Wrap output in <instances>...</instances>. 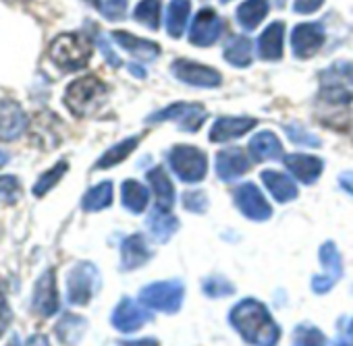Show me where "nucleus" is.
<instances>
[{
	"instance_id": "1",
	"label": "nucleus",
	"mask_w": 353,
	"mask_h": 346,
	"mask_svg": "<svg viewBox=\"0 0 353 346\" xmlns=\"http://www.w3.org/2000/svg\"><path fill=\"white\" fill-rule=\"evenodd\" d=\"M233 327L252 346H276L281 329L274 323L270 311L256 299H243L231 311Z\"/></svg>"
},
{
	"instance_id": "2",
	"label": "nucleus",
	"mask_w": 353,
	"mask_h": 346,
	"mask_svg": "<svg viewBox=\"0 0 353 346\" xmlns=\"http://www.w3.org/2000/svg\"><path fill=\"white\" fill-rule=\"evenodd\" d=\"M104 98H106V85L94 75L73 81L65 91V104L75 116L94 114L104 104Z\"/></svg>"
},
{
	"instance_id": "3",
	"label": "nucleus",
	"mask_w": 353,
	"mask_h": 346,
	"mask_svg": "<svg viewBox=\"0 0 353 346\" xmlns=\"http://www.w3.org/2000/svg\"><path fill=\"white\" fill-rule=\"evenodd\" d=\"M48 56L57 67L65 71H77L88 65L92 56V42L79 34H63L50 44Z\"/></svg>"
},
{
	"instance_id": "4",
	"label": "nucleus",
	"mask_w": 353,
	"mask_h": 346,
	"mask_svg": "<svg viewBox=\"0 0 353 346\" xmlns=\"http://www.w3.org/2000/svg\"><path fill=\"white\" fill-rule=\"evenodd\" d=\"M320 98L330 104H349L353 100V63L339 61L320 73Z\"/></svg>"
},
{
	"instance_id": "5",
	"label": "nucleus",
	"mask_w": 353,
	"mask_h": 346,
	"mask_svg": "<svg viewBox=\"0 0 353 346\" xmlns=\"http://www.w3.org/2000/svg\"><path fill=\"white\" fill-rule=\"evenodd\" d=\"M168 164L183 183H200L208 168L206 155L194 145H174L168 153Z\"/></svg>"
},
{
	"instance_id": "6",
	"label": "nucleus",
	"mask_w": 353,
	"mask_h": 346,
	"mask_svg": "<svg viewBox=\"0 0 353 346\" xmlns=\"http://www.w3.org/2000/svg\"><path fill=\"white\" fill-rule=\"evenodd\" d=\"M185 288L179 280H170V282H154L148 284L139 292V303L148 309L164 311V313H176L181 309Z\"/></svg>"
},
{
	"instance_id": "7",
	"label": "nucleus",
	"mask_w": 353,
	"mask_h": 346,
	"mask_svg": "<svg viewBox=\"0 0 353 346\" xmlns=\"http://www.w3.org/2000/svg\"><path fill=\"white\" fill-rule=\"evenodd\" d=\"M100 272L90 261H79L67 276V296L71 305H88L100 288Z\"/></svg>"
},
{
	"instance_id": "8",
	"label": "nucleus",
	"mask_w": 353,
	"mask_h": 346,
	"mask_svg": "<svg viewBox=\"0 0 353 346\" xmlns=\"http://www.w3.org/2000/svg\"><path fill=\"white\" fill-rule=\"evenodd\" d=\"M235 206L245 218L256 220V222L268 220L272 216L268 202L264 199V195L254 183H243L235 189Z\"/></svg>"
},
{
	"instance_id": "9",
	"label": "nucleus",
	"mask_w": 353,
	"mask_h": 346,
	"mask_svg": "<svg viewBox=\"0 0 353 346\" xmlns=\"http://www.w3.org/2000/svg\"><path fill=\"white\" fill-rule=\"evenodd\" d=\"M320 261L324 266V274L322 276H316L312 280V290L318 292V294H324L328 292L343 276V263H341V255L336 251V245L334 243H324L320 247Z\"/></svg>"
},
{
	"instance_id": "10",
	"label": "nucleus",
	"mask_w": 353,
	"mask_h": 346,
	"mask_svg": "<svg viewBox=\"0 0 353 346\" xmlns=\"http://www.w3.org/2000/svg\"><path fill=\"white\" fill-rule=\"evenodd\" d=\"M172 73L179 81L196 85V87H216L221 83L219 71H214L206 65L194 63V61H185V58H179L172 63Z\"/></svg>"
},
{
	"instance_id": "11",
	"label": "nucleus",
	"mask_w": 353,
	"mask_h": 346,
	"mask_svg": "<svg viewBox=\"0 0 353 346\" xmlns=\"http://www.w3.org/2000/svg\"><path fill=\"white\" fill-rule=\"evenodd\" d=\"M32 309L40 317H50L59 311V290H57V274L54 270H46L34 290L32 296Z\"/></svg>"
},
{
	"instance_id": "12",
	"label": "nucleus",
	"mask_w": 353,
	"mask_h": 346,
	"mask_svg": "<svg viewBox=\"0 0 353 346\" xmlns=\"http://www.w3.org/2000/svg\"><path fill=\"white\" fill-rule=\"evenodd\" d=\"M204 106L202 104H185V102H176L172 106L162 108L160 112L152 114L150 120L152 122H162V120H176L181 122V127H185L188 131H196L202 122H204Z\"/></svg>"
},
{
	"instance_id": "13",
	"label": "nucleus",
	"mask_w": 353,
	"mask_h": 346,
	"mask_svg": "<svg viewBox=\"0 0 353 346\" xmlns=\"http://www.w3.org/2000/svg\"><path fill=\"white\" fill-rule=\"evenodd\" d=\"M223 34V21L212 9H202L190 30V42L194 46H212Z\"/></svg>"
},
{
	"instance_id": "14",
	"label": "nucleus",
	"mask_w": 353,
	"mask_h": 346,
	"mask_svg": "<svg viewBox=\"0 0 353 346\" xmlns=\"http://www.w3.org/2000/svg\"><path fill=\"white\" fill-rule=\"evenodd\" d=\"M152 319L150 311L143 309L139 303L131 301V299H121V303L114 307L112 311V325L123 332V334H129V332H135L139 329L143 323H148Z\"/></svg>"
},
{
	"instance_id": "15",
	"label": "nucleus",
	"mask_w": 353,
	"mask_h": 346,
	"mask_svg": "<svg viewBox=\"0 0 353 346\" xmlns=\"http://www.w3.org/2000/svg\"><path fill=\"white\" fill-rule=\"evenodd\" d=\"M324 44V30L318 23H301L293 30L291 48L297 58H310Z\"/></svg>"
},
{
	"instance_id": "16",
	"label": "nucleus",
	"mask_w": 353,
	"mask_h": 346,
	"mask_svg": "<svg viewBox=\"0 0 353 346\" xmlns=\"http://www.w3.org/2000/svg\"><path fill=\"white\" fill-rule=\"evenodd\" d=\"M28 129V116L17 102H3L0 104V139L11 141L23 135Z\"/></svg>"
},
{
	"instance_id": "17",
	"label": "nucleus",
	"mask_w": 353,
	"mask_h": 346,
	"mask_svg": "<svg viewBox=\"0 0 353 346\" xmlns=\"http://www.w3.org/2000/svg\"><path fill=\"white\" fill-rule=\"evenodd\" d=\"M248 170H250V158L239 147L219 151V155H216V175L223 181H227V183L235 181L241 175H245Z\"/></svg>"
},
{
	"instance_id": "18",
	"label": "nucleus",
	"mask_w": 353,
	"mask_h": 346,
	"mask_svg": "<svg viewBox=\"0 0 353 346\" xmlns=\"http://www.w3.org/2000/svg\"><path fill=\"white\" fill-rule=\"evenodd\" d=\"M285 166L291 170V175L295 179H299L305 185H312L322 172V160L316 155H307V153H289L285 155Z\"/></svg>"
},
{
	"instance_id": "19",
	"label": "nucleus",
	"mask_w": 353,
	"mask_h": 346,
	"mask_svg": "<svg viewBox=\"0 0 353 346\" xmlns=\"http://www.w3.org/2000/svg\"><path fill=\"white\" fill-rule=\"evenodd\" d=\"M256 127V118H248V116H223L219 118L212 129H210V141H229L235 137L245 135L248 131H252Z\"/></svg>"
},
{
	"instance_id": "20",
	"label": "nucleus",
	"mask_w": 353,
	"mask_h": 346,
	"mask_svg": "<svg viewBox=\"0 0 353 346\" xmlns=\"http://www.w3.org/2000/svg\"><path fill=\"white\" fill-rule=\"evenodd\" d=\"M150 257H152V251L148 249V245H145V241H143L141 235H133V237H129V239L123 241V247H121V266H123L125 272L137 270Z\"/></svg>"
},
{
	"instance_id": "21",
	"label": "nucleus",
	"mask_w": 353,
	"mask_h": 346,
	"mask_svg": "<svg viewBox=\"0 0 353 346\" xmlns=\"http://www.w3.org/2000/svg\"><path fill=\"white\" fill-rule=\"evenodd\" d=\"M148 181H150L154 195H156V208L162 212H168L172 208V202H174V187L166 175V170L162 166L152 168L148 172Z\"/></svg>"
},
{
	"instance_id": "22",
	"label": "nucleus",
	"mask_w": 353,
	"mask_h": 346,
	"mask_svg": "<svg viewBox=\"0 0 353 346\" xmlns=\"http://www.w3.org/2000/svg\"><path fill=\"white\" fill-rule=\"evenodd\" d=\"M283 40H285V23L281 21L270 23L262 32L260 42H258L260 56L264 61H279L283 56Z\"/></svg>"
},
{
	"instance_id": "23",
	"label": "nucleus",
	"mask_w": 353,
	"mask_h": 346,
	"mask_svg": "<svg viewBox=\"0 0 353 346\" xmlns=\"http://www.w3.org/2000/svg\"><path fill=\"white\" fill-rule=\"evenodd\" d=\"M250 153L258 162L279 160L283 155V145H281L279 137L272 131H262V133H258V135L252 137V141H250Z\"/></svg>"
},
{
	"instance_id": "24",
	"label": "nucleus",
	"mask_w": 353,
	"mask_h": 346,
	"mask_svg": "<svg viewBox=\"0 0 353 346\" xmlns=\"http://www.w3.org/2000/svg\"><path fill=\"white\" fill-rule=\"evenodd\" d=\"M85 329H88V321L81 315H73V313H65L61 317V321L57 323V327H54L59 342L65 344V346L79 344V340L83 338Z\"/></svg>"
},
{
	"instance_id": "25",
	"label": "nucleus",
	"mask_w": 353,
	"mask_h": 346,
	"mask_svg": "<svg viewBox=\"0 0 353 346\" xmlns=\"http://www.w3.org/2000/svg\"><path fill=\"white\" fill-rule=\"evenodd\" d=\"M262 181L266 183L268 191L272 193V197L281 204H287V202H293L297 197V187L295 183L285 177L283 172H276V170H264L262 172Z\"/></svg>"
},
{
	"instance_id": "26",
	"label": "nucleus",
	"mask_w": 353,
	"mask_h": 346,
	"mask_svg": "<svg viewBox=\"0 0 353 346\" xmlns=\"http://www.w3.org/2000/svg\"><path fill=\"white\" fill-rule=\"evenodd\" d=\"M114 42L119 46H123L127 52H131L133 56L137 58H143V61H152L160 54V46L150 42V40H141V38H135L127 32H114L112 34Z\"/></svg>"
},
{
	"instance_id": "27",
	"label": "nucleus",
	"mask_w": 353,
	"mask_h": 346,
	"mask_svg": "<svg viewBox=\"0 0 353 346\" xmlns=\"http://www.w3.org/2000/svg\"><path fill=\"white\" fill-rule=\"evenodd\" d=\"M192 11L190 0H170L168 11H166V32L170 38H181L188 25V17Z\"/></svg>"
},
{
	"instance_id": "28",
	"label": "nucleus",
	"mask_w": 353,
	"mask_h": 346,
	"mask_svg": "<svg viewBox=\"0 0 353 346\" xmlns=\"http://www.w3.org/2000/svg\"><path fill=\"white\" fill-rule=\"evenodd\" d=\"M148 228L158 243H166L176 233V228H179V220H176L172 214L156 208L148 218Z\"/></svg>"
},
{
	"instance_id": "29",
	"label": "nucleus",
	"mask_w": 353,
	"mask_h": 346,
	"mask_svg": "<svg viewBox=\"0 0 353 346\" xmlns=\"http://www.w3.org/2000/svg\"><path fill=\"white\" fill-rule=\"evenodd\" d=\"M268 15V0H245L237 9V21L245 30H256Z\"/></svg>"
},
{
	"instance_id": "30",
	"label": "nucleus",
	"mask_w": 353,
	"mask_h": 346,
	"mask_svg": "<svg viewBox=\"0 0 353 346\" xmlns=\"http://www.w3.org/2000/svg\"><path fill=\"white\" fill-rule=\"evenodd\" d=\"M121 195H123V206L133 212V214H141L148 208V189L137 183V181H125L121 187Z\"/></svg>"
},
{
	"instance_id": "31",
	"label": "nucleus",
	"mask_w": 353,
	"mask_h": 346,
	"mask_svg": "<svg viewBox=\"0 0 353 346\" xmlns=\"http://www.w3.org/2000/svg\"><path fill=\"white\" fill-rule=\"evenodd\" d=\"M225 58L235 67L252 65V40L248 36H235L225 46Z\"/></svg>"
},
{
	"instance_id": "32",
	"label": "nucleus",
	"mask_w": 353,
	"mask_h": 346,
	"mask_svg": "<svg viewBox=\"0 0 353 346\" xmlns=\"http://www.w3.org/2000/svg\"><path fill=\"white\" fill-rule=\"evenodd\" d=\"M137 143H139V137H129V139H125V141L112 145V147H110L108 151H104V155L96 162V168H98V170H106V168L117 166L119 162H123V160L137 147Z\"/></svg>"
},
{
	"instance_id": "33",
	"label": "nucleus",
	"mask_w": 353,
	"mask_h": 346,
	"mask_svg": "<svg viewBox=\"0 0 353 346\" xmlns=\"http://www.w3.org/2000/svg\"><path fill=\"white\" fill-rule=\"evenodd\" d=\"M110 204H112V183H108V181L90 189L81 202L85 212H100V210L108 208Z\"/></svg>"
},
{
	"instance_id": "34",
	"label": "nucleus",
	"mask_w": 353,
	"mask_h": 346,
	"mask_svg": "<svg viewBox=\"0 0 353 346\" xmlns=\"http://www.w3.org/2000/svg\"><path fill=\"white\" fill-rule=\"evenodd\" d=\"M133 17L150 28V30H158V21H160V0H141V3L135 7Z\"/></svg>"
},
{
	"instance_id": "35",
	"label": "nucleus",
	"mask_w": 353,
	"mask_h": 346,
	"mask_svg": "<svg viewBox=\"0 0 353 346\" xmlns=\"http://www.w3.org/2000/svg\"><path fill=\"white\" fill-rule=\"evenodd\" d=\"M67 162L63 160V162H59V164H54L48 172H44V175L38 179V183H36V187H34V195H38V197H42V195H46L61 179H63V175L67 172Z\"/></svg>"
},
{
	"instance_id": "36",
	"label": "nucleus",
	"mask_w": 353,
	"mask_h": 346,
	"mask_svg": "<svg viewBox=\"0 0 353 346\" xmlns=\"http://www.w3.org/2000/svg\"><path fill=\"white\" fill-rule=\"evenodd\" d=\"M293 346H326L324 334L314 325H297L293 334Z\"/></svg>"
},
{
	"instance_id": "37",
	"label": "nucleus",
	"mask_w": 353,
	"mask_h": 346,
	"mask_svg": "<svg viewBox=\"0 0 353 346\" xmlns=\"http://www.w3.org/2000/svg\"><path fill=\"white\" fill-rule=\"evenodd\" d=\"M202 288H204V292H206L210 299L229 296V294L235 292V286H233L227 278H223V276H210V278H206L204 284H202Z\"/></svg>"
},
{
	"instance_id": "38",
	"label": "nucleus",
	"mask_w": 353,
	"mask_h": 346,
	"mask_svg": "<svg viewBox=\"0 0 353 346\" xmlns=\"http://www.w3.org/2000/svg\"><path fill=\"white\" fill-rule=\"evenodd\" d=\"M21 187L15 177H0V202L3 204H15L19 199Z\"/></svg>"
},
{
	"instance_id": "39",
	"label": "nucleus",
	"mask_w": 353,
	"mask_h": 346,
	"mask_svg": "<svg viewBox=\"0 0 353 346\" xmlns=\"http://www.w3.org/2000/svg\"><path fill=\"white\" fill-rule=\"evenodd\" d=\"M285 131H287L289 139L293 143H297V145H310V147H318L320 145V139L316 135L307 133L305 129H301L299 125H287Z\"/></svg>"
},
{
	"instance_id": "40",
	"label": "nucleus",
	"mask_w": 353,
	"mask_h": 346,
	"mask_svg": "<svg viewBox=\"0 0 353 346\" xmlns=\"http://www.w3.org/2000/svg\"><path fill=\"white\" fill-rule=\"evenodd\" d=\"M183 208L194 214H204L208 210V197L202 191H188L183 195Z\"/></svg>"
},
{
	"instance_id": "41",
	"label": "nucleus",
	"mask_w": 353,
	"mask_h": 346,
	"mask_svg": "<svg viewBox=\"0 0 353 346\" xmlns=\"http://www.w3.org/2000/svg\"><path fill=\"white\" fill-rule=\"evenodd\" d=\"M13 321V311L7 303V294H5V282L0 280V336L7 332V327Z\"/></svg>"
},
{
	"instance_id": "42",
	"label": "nucleus",
	"mask_w": 353,
	"mask_h": 346,
	"mask_svg": "<svg viewBox=\"0 0 353 346\" xmlns=\"http://www.w3.org/2000/svg\"><path fill=\"white\" fill-rule=\"evenodd\" d=\"M324 5V0H295V13L310 15Z\"/></svg>"
},
{
	"instance_id": "43",
	"label": "nucleus",
	"mask_w": 353,
	"mask_h": 346,
	"mask_svg": "<svg viewBox=\"0 0 353 346\" xmlns=\"http://www.w3.org/2000/svg\"><path fill=\"white\" fill-rule=\"evenodd\" d=\"M125 7H127V0H108V5L104 7V13L110 19H121L125 13Z\"/></svg>"
},
{
	"instance_id": "44",
	"label": "nucleus",
	"mask_w": 353,
	"mask_h": 346,
	"mask_svg": "<svg viewBox=\"0 0 353 346\" xmlns=\"http://www.w3.org/2000/svg\"><path fill=\"white\" fill-rule=\"evenodd\" d=\"M339 185L343 187V191L353 195V172H343V175L339 177Z\"/></svg>"
},
{
	"instance_id": "45",
	"label": "nucleus",
	"mask_w": 353,
	"mask_h": 346,
	"mask_svg": "<svg viewBox=\"0 0 353 346\" xmlns=\"http://www.w3.org/2000/svg\"><path fill=\"white\" fill-rule=\"evenodd\" d=\"M117 346H158V340H154V338H143V340H127V342H119Z\"/></svg>"
},
{
	"instance_id": "46",
	"label": "nucleus",
	"mask_w": 353,
	"mask_h": 346,
	"mask_svg": "<svg viewBox=\"0 0 353 346\" xmlns=\"http://www.w3.org/2000/svg\"><path fill=\"white\" fill-rule=\"evenodd\" d=\"M100 48H102V52H104V56H106V61H108V63H110L112 67H119V65H121V58L112 54V50L108 48V44H106L104 40H100Z\"/></svg>"
},
{
	"instance_id": "47",
	"label": "nucleus",
	"mask_w": 353,
	"mask_h": 346,
	"mask_svg": "<svg viewBox=\"0 0 353 346\" xmlns=\"http://www.w3.org/2000/svg\"><path fill=\"white\" fill-rule=\"evenodd\" d=\"M28 346H50V342H48V338L44 334H34L28 340Z\"/></svg>"
},
{
	"instance_id": "48",
	"label": "nucleus",
	"mask_w": 353,
	"mask_h": 346,
	"mask_svg": "<svg viewBox=\"0 0 353 346\" xmlns=\"http://www.w3.org/2000/svg\"><path fill=\"white\" fill-rule=\"evenodd\" d=\"M9 162V153H5V151H0V168H3L5 164Z\"/></svg>"
},
{
	"instance_id": "49",
	"label": "nucleus",
	"mask_w": 353,
	"mask_h": 346,
	"mask_svg": "<svg viewBox=\"0 0 353 346\" xmlns=\"http://www.w3.org/2000/svg\"><path fill=\"white\" fill-rule=\"evenodd\" d=\"M7 346H19V338H17V336L13 334V336H11V340L7 342Z\"/></svg>"
},
{
	"instance_id": "50",
	"label": "nucleus",
	"mask_w": 353,
	"mask_h": 346,
	"mask_svg": "<svg viewBox=\"0 0 353 346\" xmlns=\"http://www.w3.org/2000/svg\"><path fill=\"white\" fill-rule=\"evenodd\" d=\"M85 3H90L92 7H96V9H100L102 5H100V0H85Z\"/></svg>"
},
{
	"instance_id": "51",
	"label": "nucleus",
	"mask_w": 353,
	"mask_h": 346,
	"mask_svg": "<svg viewBox=\"0 0 353 346\" xmlns=\"http://www.w3.org/2000/svg\"><path fill=\"white\" fill-rule=\"evenodd\" d=\"M336 346H353V344H349V342H345V340H339Z\"/></svg>"
},
{
	"instance_id": "52",
	"label": "nucleus",
	"mask_w": 353,
	"mask_h": 346,
	"mask_svg": "<svg viewBox=\"0 0 353 346\" xmlns=\"http://www.w3.org/2000/svg\"><path fill=\"white\" fill-rule=\"evenodd\" d=\"M349 336L353 338V319H351V323H349Z\"/></svg>"
},
{
	"instance_id": "53",
	"label": "nucleus",
	"mask_w": 353,
	"mask_h": 346,
	"mask_svg": "<svg viewBox=\"0 0 353 346\" xmlns=\"http://www.w3.org/2000/svg\"><path fill=\"white\" fill-rule=\"evenodd\" d=\"M223 3H229V0H223Z\"/></svg>"
}]
</instances>
